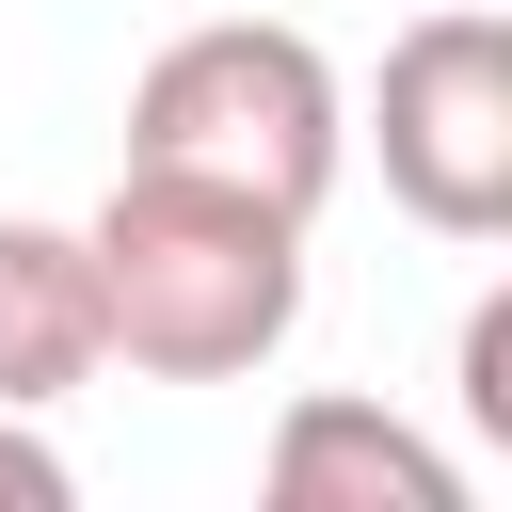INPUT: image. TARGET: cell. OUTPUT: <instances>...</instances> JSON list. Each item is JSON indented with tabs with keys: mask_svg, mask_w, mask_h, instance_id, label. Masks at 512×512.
<instances>
[{
	"mask_svg": "<svg viewBox=\"0 0 512 512\" xmlns=\"http://www.w3.org/2000/svg\"><path fill=\"white\" fill-rule=\"evenodd\" d=\"M368 144L432 240H512V16L496 0L416 16L368 80Z\"/></svg>",
	"mask_w": 512,
	"mask_h": 512,
	"instance_id": "3",
	"label": "cell"
},
{
	"mask_svg": "<svg viewBox=\"0 0 512 512\" xmlns=\"http://www.w3.org/2000/svg\"><path fill=\"white\" fill-rule=\"evenodd\" d=\"M80 256H96V336L144 384H256L304 336V208H256L224 176L128 160L96 192Z\"/></svg>",
	"mask_w": 512,
	"mask_h": 512,
	"instance_id": "1",
	"label": "cell"
},
{
	"mask_svg": "<svg viewBox=\"0 0 512 512\" xmlns=\"http://www.w3.org/2000/svg\"><path fill=\"white\" fill-rule=\"evenodd\" d=\"M128 160L224 176V192L320 224V192H336V160H352V96H336L320 32H288V16H208V32H176V48L128 80Z\"/></svg>",
	"mask_w": 512,
	"mask_h": 512,
	"instance_id": "2",
	"label": "cell"
},
{
	"mask_svg": "<svg viewBox=\"0 0 512 512\" xmlns=\"http://www.w3.org/2000/svg\"><path fill=\"white\" fill-rule=\"evenodd\" d=\"M256 480H272V512H464V464L384 400H288Z\"/></svg>",
	"mask_w": 512,
	"mask_h": 512,
	"instance_id": "4",
	"label": "cell"
},
{
	"mask_svg": "<svg viewBox=\"0 0 512 512\" xmlns=\"http://www.w3.org/2000/svg\"><path fill=\"white\" fill-rule=\"evenodd\" d=\"M64 496H80V480H64V448L0 400V512H64Z\"/></svg>",
	"mask_w": 512,
	"mask_h": 512,
	"instance_id": "7",
	"label": "cell"
},
{
	"mask_svg": "<svg viewBox=\"0 0 512 512\" xmlns=\"http://www.w3.org/2000/svg\"><path fill=\"white\" fill-rule=\"evenodd\" d=\"M96 368H112V336H96V256H80V224L0 208V400L48 416V400H80Z\"/></svg>",
	"mask_w": 512,
	"mask_h": 512,
	"instance_id": "5",
	"label": "cell"
},
{
	"mask_svg": "<svg viewBox=\"0 0 512 512\" xmlns=\"http://www.w3.org/2000/svg\"><path fill=\"white\" fill-rule=\"evenodd\" d=\"M464 432H480V448H512V288H496V304H464Z\"/></svg>",
	"mask_w": 512,
	"mask_h": 512,
	"instance_id": "6",
	"label": "cell"
}]
</instances>
